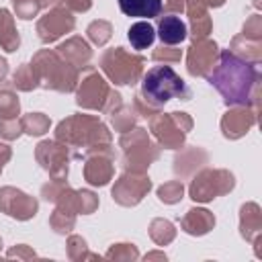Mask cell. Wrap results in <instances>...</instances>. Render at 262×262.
<instances>
[{"label":"cell","instance_id":"cell-1","mask_svg":"<svg viewBox=\"0 0 262 262\" xmlns=\"http://www.w3.org/2000/svg\"><path fill=\"white\" fill-rule=\"evenodd\" d=\"M209 80L225 96V102L246 104L250 98L252 84H254V70L250 63L242 61L239 57L223 51L219 68L209 76Z\"/></svg>","mask_w":262,"mask_h":262},{"label":"cell","instance_id":"cell-2","mask_svg":"<svg viewBox=\"0 0 262 262\" xmlns=\"http://www.w3.org/2000/svg\"><path fill=\"white\" fill-rule=\"evenodd\" d=\"M141 90L151 102L162 104L170 98L186 94V84L170 66H154L143 76Z\"/></svg>","mask_w":262,"mask_h":262},{"label":"cell","instance_id":"cell-3","mask_svg":"<svg viewBox=\"0 0 262 262\" xmlns=\"http://www.w3.org/2000/svg\"><path fill=\"white\" fill-rule=\"evenodd\" d=\"M162 43L166 45H176L180 41L186 39V25L180 16H174V14H168L164 16L160 23H158V33H156Z\"/></svg>","mask_w":262,"mask_h":262},{"label":"cell","instance_id":"cell-4","mask_svg":"<svg viewBox=\"0 0 262 262\" xmlns=\"http://www.w3.org/2000/svg\"><path fill=\"white\" fill-rule=\"evenodd\" d=\"M119 8L127 16L151 18L162 10V0H119Z\"/></svg>","mask_w":262,"mask_h":262},{"label":"cell","instance_id":"cell-5","mask_svg":"<svg viewBox=\"0 0 262 262\" xmlns=\"http://www.w3.org/2000/svg\"><path fill=\"white\" fill-rule=\"evenodd\" d=\"M127 37H129L131 45H133L137 51H141V49H147V47L156 41V29H154L149 23H145V20H137V23H133V25L129 27Z\"/></svg>","mask_w":262,"mask_h":262}]
</instances>
